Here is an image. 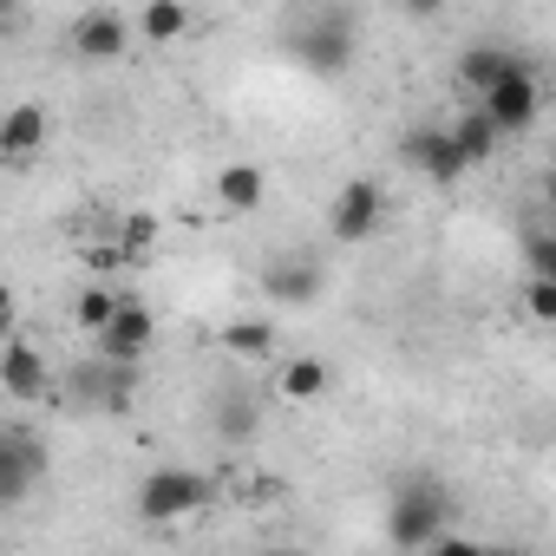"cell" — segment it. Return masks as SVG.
<instances>
[{
	"label": "cell",
	"instance_id": "7c38bea8",
	"mask_svg": "<svg viewBox=\"0 0 556 556\" xmlns=\"http://www.w3.org/2000/svg\"><path fill=\"white\" fill-rule=\"evenodd\" d=\"M0 387H8V400H40L53 387V374H47L34 341H21V334L8 341V354H0Z\"/></svg>",
	"mask_w": 556,
	"mask_h": 556
},
{
	"label": "cell",
	"instance_id": "603a6c76",
	"mask_svg": "<svg viewBox=\"0 0 556 556\" xmlns=\"http://www.w3.org/2000/svg\"><path fill=\"white\" fill-rule=\"evenodd\" d=\"M523 255H530V275H556V236L549 229L523 236Z\"/></svg>",
	"mask_w": 556,
	"mask_h": 556
},
{
	"label": "cell",
	"instance_id": "8992f818",
	"mask_svg": "<svg viewBox=\"0 0 556 556\" xmlns=\"http://www.w3.org/2000/svg\"><path fill=\"white\" fill-rule=\"evenodd\" d=\"M400 157H406L419 177H432V184H458V177L471 170L465 151H458V138H452V125H419V131H406Z\"/></svg>",
	"mask_w": 556,
	"mask_h": 556
},
{
	"label": "cell",
	"instance_id": "cb8c5ba5",
	"mask_svg": "<svg viewBox=\"0 0 556 556\" xmlns=\"http://www.w3.org/2000/svg\"><path fill=\"white\" fill-rule=\"evenodd\" d=\"M400 14H406V21H439L445 0H400Z\"/></svg>",
	"mask_w": 556,
	"mask_h": 556
},
{
	"label": "cell",
	"instance_id": "44dd1931",
	"mask_svg": "<svg viewBox=\"0 0 556 556\" xmlns=\"http://www.w3.org/2000/svg\"><path fill=\"white\" fill-rule=\"evenodd\" d=\"M523 315L556 328V275H530V282H523Z\"/></svg>",
	"mask_w": 556,
	"mask_h": 556
},
{
	"label": "cell",
	"instance_id": "ac0fdd59",
	"mask_svg": "<svg viewBox=\"0 0 556 556\" xmlns=\"http://www.w3.org/2000/svg\"><path fill=\"white\" fill-rule=\"evenodd\" d=\"M138 34H144L151 47H170V40H184V34H190V8H184V0H144Z\"/></svg>",
	"mask_w": 556,
	"mask_h": 556
},
{
	"label": "cell",
	"instance_id": "d4e9b609",
	"mask_svg": "<svg viewBox=\"0 0 556 556\" xmlns=\"http://www.w3.org/2000/svg\"><path fill=\"white\" fill-rule=\"evenodd\" d=\"M543 203H549V210H556V170H549V177H543Z\"/></svg>",
	"mask_w": 556,
	"mask_h": 556
},
{
	"label": "cell",
	"instance_id": "7a4b0ae2",
	"mask_svg": "<svg viewBox=\"0 0 556 556\" xmlns=\"http://www.w3.org/2000/svg\"><path fill=\"white\" fill-rule=\"evenodd\" d=\"M210 497H216V484H210L203 471H190V465H157V471L138 484V517H151V523H177V517L203 510Z\"/></svg>",
	"mask_w": 556,
	"mask_h": 556
},
{
	"label": "cell",
	"instance_id": "484cf974",
	"mask_svg": "<svg viewBox=\"0 0 556 556\" xmlns=\"http://www.w3.org/2000/svg\"><path fill=\"white\" fill-rule=\"evenodd\" d=\"M302 8H341V0H302Z\"/></svg>",
	"mask_w": 556,
	"mask_h": 556
},
{
	"label": "cell",
	"instance_id": "6da1fadb",
	"mask_svg": "<svg viewBox=\"0 0 556 556\" xmlns=\"http://www.w3.org/2000/svg\"><path fill=\"white\" fill-rule=\"evenodd\" d=\"M445 517H452V497L439 478H406L387 504V543L393 549H445Z\"/></svg>",
	"mask_w": 556,
	"mask_h": 556
},
{
	"label": "cell",
	"instance_id": "9c48e42d",
	"mask_svg": "<svg viewBox=\"0 0 556 556\" xmlns=\"http://www.w3.org/2000/svg\"><path fill=\"white\" fill-rule=\"evenodd\" d=\"M40 471H47V458H40V439L34 432H21V426L0 432V504H21Z\"/></svg>",
	"mask_w": 556,
	"mask_h": 556
},
{
	"label": "cell",
	"instance_id": "2e32d148",
	"mask_svg": "<svg viewBox=\"0 0 556 556\" xmlns=\"http://www.w3.org/2000/svg\"><path fill=\"white\" fill-rule=\"evenodd\" d=\"M510 66H517V53H504V47H465V53H458V79L478 86V99H484Z\"/></svg>",
	"mask_w": 556,
	"mask_h": 556
},
{
	"label": "cell",
	"instance_id": "5b68a950",
	"mask_svg": "<svg viewBox=\"0 0 556 556\" xmlns=\"http://www.w3.org/2000/svg\"><path fill=\"white\" fill-rule=\"evenodd\" d=\"M484 112L497 118V131H504V138L530 131V125H536V112H543V86H536V73L517 60V66H510V73L484 92Z\"/></svg>",
	"mask_w": 556,
	"mask_h": 556
},
{
	"label": "cell",
	"instance_id": "d6986e66",
	"mask_svg": "<svg viewBox=\"0 0 556 556\" xmlns=\"http://www.w3.org/2000/svg\"><path fill=\"white\" fill-rule=\"evenodd\" d=\"M223 348L236 361H268L275 354V321H229L223 328Z\"/></svg>",
	"mask_w": 556,
	"mask_h": 556
},
{
	"label": "cell",
	"instance_id": "4fadbf2b",
	"mask_svg": "<svg viewBox=\"0 0 556 556\" xmlns=\"http://www.w3.org/2000/svg\"><path fill=\"white\" fill-rule=\"evenodd\" d=\"M40 144H47V105H34V99H27V105H14L8 118H0V151H8L14 164H21V157H34Z\"/></svg>",
	"mask_w": 556,
	"mask_h": 556
},
{
	"label": "cell",
	"instance_id": "30bf717a",
	"mask_svg": "<svg viewBox=\"0 0 556 556\" xmlns=\"http://www.w3.org/2000/svg\"><path fill=\"white\" fill-rule=\"evenodd\" d=\"M66 40H73V53H79V60H118V53L131 47V27H125L112 8H92V14H79V21H73V34H66Z\"/></svg>",
	"mask_w": 556,
	"mask_h": 556
},
{
	"label": "cell",
	"instance_id": "ba28073f",
	"mask_svg": "<svg viewBox=\"0 0 556 556\" xmlns=\"http://www.w3.org/2000/svg\"><path fill=\"white\" fill-rule=\"evenodd\" d=\"M321 262L315 255H282V262H268L262 268V295L268 302H282V308H308V302H321Z\"/></svg>",
	"mask_w": 556,
	"mask_h": 556
},
{
	"label": "cell",
	"instance_id": "7402d4cb",
	"mask_svg": "<svg viewBox=\"0 0 556 556\" xmlns=\"http://www.w3.org/2000/svg\"><path fill=\"white\" fill-rule=\"evenodd\" d=\"M118 242H125L131 255H144V249L157 242V216H144V210H131V216L118 223Z\"/></svg>",
	"mask_w": 556,
	"mask_h": 556
},
{
	"label": "cell",
	"instance_id": "52a82bcc",
	"mask_svg": "<svg viewBox=\"0 0 556 556\" xmlns=\"http://www.w3.org/2000/svg\"><path fill=\"white\" fill-rule=\"evenodd\" d=\"M157 348V321H151V308H138V302H125L99 334H92V354H105V361H125V367H144V354Z\"/></svg>",
	"mask_w": 556,
	"mask_h": 556
},
{
	"label": "cell",
	"instance_id": "8fae6325",
	"mask_svg": "<svg viewBox=\"0 0 556 556\" xmlns=\"http://www.w3.org/2000/svg\"><path fill=\"white\" fill-rule=\"evenodd\" d=\"M210 197H216L223 210L249 216V210H262V197H268V170L249 164V157H236V164H223V170L210 177Z\"/></svg>",
	"mask_w": 556,
	"mask_h": 556
},
{
	"label": "cell",
	"instance_id": "3957f363",
	"mask_svg": "<svg viewBox=\"0 0 556 556\" xmlns=\"http://www.w3.org/2000/svg\"><path fill=\"white\" fill-rule=\"evenodd\" d=\"M295 60H302L315 79H341V73L354 66V27H348L341 14L315 8V21L295 34Z\"/></svg>",
	"mask_w": 556,
	"mask_h": 556
},
{
	"label": "cell",
	"instance_id": "ffe728a7",
	"mask_svg": "<svg viewBox=\"0 0 556 556\" xmlns=\"http://www.w3.org/2000/svg\"><path fill=\"white\" fill-rule=\"evenodd\" d=\"M118 308H125V295H112V289H86V295L73 302V321H79L86 334H99V328H105Z\"/></svg>",
	"mask_w": 556,
	"mask_h": 556
},
{
	"label": "cell",
	"instance_id": "277c9868",
	"mask_svg": "<svg viewBox=\"0 0 556 556\" xmlns=\"http://www.w3.org/2000/svg\"><path fill=\"white\" fill-rule=\"evenodd\" d=\"M380 223H387V197H380V184L348 177V184L334 190V203H328V236H334V242H374Z\"/></svg>",
	"mask_w": 556,
	"mask_h": 556
},
{
	"label": "cell",
	"instance_id": "e0dca14e",
	"mask_svg": "<svg viewBox=\"0 0 556 556\" xmlns=\"http://www.w3.org/2000/svg\"><path fill=\"white\" fill-rule=\"evenodd\" d=\"M452 138H458V151H465V164L478 170V164H484V157L497 151V138H504V131H497V118H491V112L478 105V112H465V118H452Z\"/></svg>",
	"mask_w": 556,
	"mask_h": 556
},
{
	"label": "cell",
	"instance_id": "5bb4252c",
	"mask_svg": "<svg viewBox=\"0 0 556 556\" xmlns=\"http://www.w3.org/2000/svg\"><path fill=\"white\" fill-rule=\"evenodd\" d=\"M328 361H315V354H302V361H289L282 367V380H275V393H282L289 406H321L328 400Z\"/></svg>",
	"mask_w": 556,
	"mask_h": 556
},
{
	"label": "cell",
	"instance_id": "9a60e30c",
	"mask_svg": "<svg viewBox=\"0 0 556 556\" xmlns=\"http://www.w3.org/2000/svg\"><path fill=\"white\" fill-rule=\"evenodd\" d=\"M255 432H262V400H249V393H223V400H216V439L249 445Z\"/></svg>",
	"mask_w": 556,
	"mask_h": 556
}]
</instances>
